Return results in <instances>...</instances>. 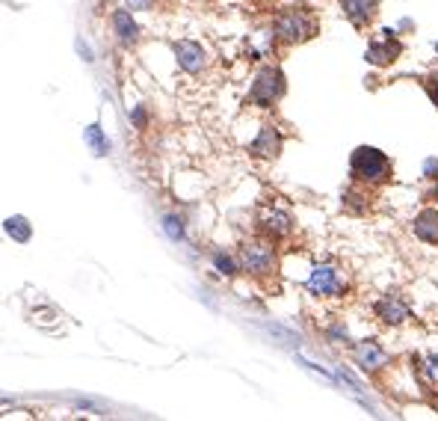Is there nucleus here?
I'll list each match as a JSON object with an SVG mask.
<instances>
[{"instance_id":"obj_1","label":"nucleus","mask_w":438,"mask_h":421,"mask_svg":"<svg viewBox=\"0 0 438 421\" xmlns=\"http://www.w3.org/2000/svg\"><path fill=\"white\" fill-rule=\"evenodd\" d=\"M350 173H353V182H358V184L382 187L394 178V166H391V160H388V155L379 152V148L358 146L350 157Z\"/></svg>"},{"instance_id":"obj_2","label":"nucleus","mask_w":438,"mask_h":421,"mask_svg":"<svg viewBox=\"0 0 438 421\" xmlns=\"http://www.w3.org/2000/svg\"><path fill=\"white\" fill-rule=\"evenodd\" d=\"M273 33L282 45H300L317 33V18L305 6H287L275 15Z\"/></svg>"},{"instance_id":"obj_3","label":"nucleus","mask_w":438,"mask_h":421,"mask_svg":"<svg viewBox=\"0 0 438 421\" xmlns=\"http://www.w3.org/2000/svg\"><path fill=\"white\" fill-rule=\"evenodd\" d=\"M240 267L255 279L273 276L278 267V258H275V249L270 240H249V244H243L240 246Z\"/></svg>"},{"instance_id":"obj_4","label":"nucleus","mask_w":438,"mask_h":421,"mask_svg":"<svg viewBox=\"0 0 438 421\" xmlns=\"http://www.w3.org/2000/svg\"><path fill=\"white\" fill-rule=\"evenodd\" d=\"M284 89H287V84H284L282 68L267 66V68H261V72H258L252 89H249V101L258 104V107H273L278 98L284 95Z\"/></svg>"},{"instance_id":"obj_5","label":"nucleus","mask_w":438,"mask_h":421,"mask_svg":"<svg viewBox=\"0 0 438 421\" xmlns=\"http://www.w3.org/2000/svg\"><path fill=\"white\" fill-rule=\"evenodd\" d=\"M308 291L317 297H344L346 279L335 264H317L308 276Z\"/></svg>"},{"instance_id":"obj_6","label":"nucleus","mask_w":438,"mask_h":421,"mask_svg":"<svg viewBox=\"0 0 438 421\" xmlns=\"http://www.w3.org/2000/svg\"><path fill=\"white\" fill-rule=\"evenodd\" d=\"M364 57H367V63H371V66L385 68V66H391V63H397V59L403 57V42L394 36V30H382V36L373 39V42L367 45Z\"/></svg>"},{"instance_id":"obj_7","label":"nucleus","mask_w":438,"mask_h":421,"mask_svg":"<svg viewBox=\"0 0 438 421\" xmlns=\"http://www.w3.org/2000/svg\"><path fill=\"white\" fill-rule=\"evenodd\" d=\"M258 228H261V235L267 240H278V237L291 235L293 217L287 214L284 208H264L261 214H258Z\"/></svg>"},{"instance_id":"obj_8","label":"nucleus","mask_w":438,"mask_h":421,"mask_svg":"<svg viewBox=\"0 0 438 421\" xmlns=\"http://www.w3.org/2000/svg\"><path fill=\"white\" fill-rule=\"evenodd\" d=\"M373 312H376V317H379L385 326H400V324H406V320L412 317V309L406 306L397 294H385L379 303L373 306Z\"/></svg>"},{"instance_id":"obj_9","label":"nucleus","mask_w":438,"mask_h":421,"mask_svg":"<svg viewBox=\"0 0 438 421\" xmlns=\"http://www.w3.org/2000/svg\"><path fill=\"white\" fill-rule=\"evenodd\" d=\"M355 362L367 374H376L385 365H391V356L385 353V347L379 342H362V344H355Z\"/></svg>"},{"instance_id":"obj_10","label":"nucleus","mask_w":438,"mask_h":421,"mask_svg":"<svg viewBox=\"0 0 438 421\" xmlns=\"http://www.w3.org/2000/svg\"><path fill=\"white\" fill-rule=\"evenodd\" d=\"M341 9L358 30H364L373 24L376 15H379V0H341Z\"/></svg>"},{"instance_id":"obj_11","label":"nucleus","mask_w":438,"mask_h":421,"mask_svg":"<svg viewBox=\"0 0 438 421\" xmlns=\"http://www.w3.org/2000/svg\"><path fill=\"white\" fill-rule=\"evenodd\" d=\"M249 152L255 157H278V152H282V134H278L273 125H264L258 139L249 146Z\"/></svg>"},{"instance_id":"obj_12","label":"nucleus","mask_w":438,"mask_h":421,"mask_svg":"<svg viewBox=\"0 0 438 421\" xmlns=\"http://www.w3.org/2000/svg\"><path fill=\"white\" fill-rule=\"evenodd\" d=\"M415 235L430 246H438V210L435 208H424L421 214L415 217Z\"/></svg>"},{"instance_id":"obj_13","label":"nucleus","mask_w":438,"mask_h":421,"mask_svg":"<svg viewBox=\"0 0 438 421\" xmlns=\"http://www.w3.org/2000/svg\"><path fill=\"white\" fill-rule=\"evenodd\" d=\"M175 54H178V63H181L187 72H198V68L205 66V51L196 42H178Z\"/></svg>"},{"instance_id":"obj_14","label":"nucleus","mask_w":438,"mask_h":421,"mask_svg":"<svg viewBox=\"0 0 438 421\" xmlns=\"http://www.w3.org/2000/svg\"><path fill=\"white\" fill-rule=\"evenodd\" d=\"M3 228H6V232L18 240V244H24V240H30V223H27L24 217H9L6 223H3Z\"/></svg>"},{"instance_id":"obj_15","label":"nucleus","mask_w":438,"mask_h":421,"mask_svg":"<svg viewBox=\"0 0 438 421\" xmlns=\"http://www.w3.org/2000/svg\"><path fill=\"white\" fill-rule=\"evenodd\" d=\"M116 30H118V36H122L125 42H134L136 33H139V27L134 24V18L127 12H116Z\"/></svg>"},{"instance_id":"obj_16","label":"nucleus","mask_w":438,"mask_h":421,"mask_svg":"<svg viewBox=\"0 0 438 421\" xmlns=\"http://www.w3.org/2000/svg\"><path fill=\"white\" fill-rule=\"evenodd\" d=\"M86 143L92 146L98 155H107V148H110V143L104 139V134H101V128H98V125H89L86 128Z\"/></svg>"},{"instance_id":"obj_17","label":"nucleus","mask_w":438,"mask_h":421,"mask_svg":"<svg viewBox=\"0 0 438 421\" xmlns=\"http://www.w3.org/2000/svg\"><path fill=\"white\" fill-rule=\"evenodd\" d=\"M426 386H438V356H426V365H417Z\"/></svg>"},{"instance_id":"obj_18","label":"nucleus","mask_w":438,"mask_h":421,"mask_svg":"<svg viewBox=\"0 0 438 421\" xmlns=\"http://www.w3.org/2000/svg\"><path fill=\"white\" fill-rule=\"evenodd\" d=\"M213 262H216V267L222 270L225 276H234V273H237V264H234V262H231V258H228L225 253H216V255H213Z\"/></svg>"},{"instance_id":"obj_19","label":"nucleus","mask_w":438,"mask_h":421,"mask_svg":"<svg viewBox=\"0 0 438 421\" xmlns=\"http://www.w3.org/2000/svg\"><path fill=\"white\" fill-rule=\"evenodd\" d=\"M424 89H426L430 101H432L435 110H438V75H426V77H424Z\"/></svg>"},{"instance_id":"obj_20","label":"nucleus","mask_w":438,"mask_h":421,"mask_svg":"<svg viewBox=\"0 0 438 421\" xmlns=\"http://www.w3.org/2000/svg\"><path fill=\"white\" fill-rule=\"evenodd\" d=\"M163 228L169 232V237H175V240H181V235H184L181 219H178V217H166V219H163Z\"/></svg>"},{"instance_id":"obj_21","label":"nucleus","mask_w":438,"mask_h":421,"mask_svg":"<svg viewBox=\"0 0 438 421\" xmlns=\"http://www.w3.org/2000/svg\"><path fill=\"white\" fill-rule=\"evenodd\" d=\"M424 173H426V178H435V175H438V160H435V157L426 160V169H424Z\"/></svg>"},{"instance_id":"obj_22","label":"nucleus","mask_w":438,"mask_h":421,"mask_svg":"<svg viewBox=\"0 0 438 421\" xmlns=\"http://www.w3.org/2000/svg\"><path fill=\"white\" fill-rule=\"evenodd\" d=\"M127 6H134V9H148V6H152V0H127Z\"/></svg>"},{"instance_id":"obj_23","label":"nucleus","mask_w":438,"mask_h":421,"mask_svg":"<svg viewBox=\"0 0 438 421\" xmlns=\"http://www.w3.org/2000/svg\"><path fill=\"white\" fill-rule=\"evenodd\" d=\"M432 182H435V190H432V193H430V199H432V202H438V175L432 178Z\"/></svg>"},{"instance_id":"obj_24","label":"nucleus","mask_w":438,"mask_h":421,"mask_svg":"<svg viewBox=\"0 0 438 421\" xmlns=\"http://www.w3.org/2000/svg\"><path fill=\"white\" fill-rule=\"evenodd\" d=\"M435 54H438V42H435Z\"/></svg>"}]
</instances>
